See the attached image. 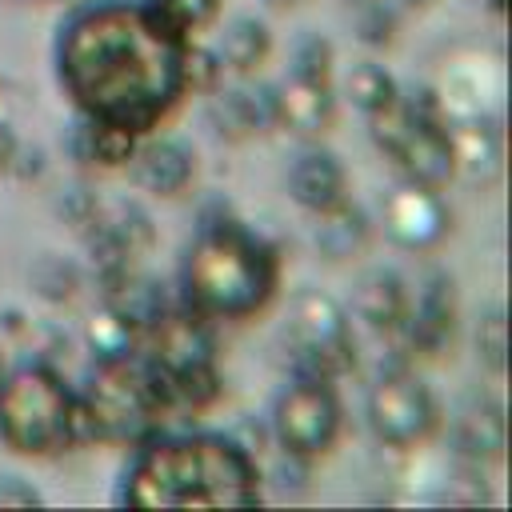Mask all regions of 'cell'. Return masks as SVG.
Segmentation results:
<instances>
[{
	"label": "cell",
	"instance_id": "cell-30",
	"mask_svg": "<svg viewBox=\"0 0 512 512\" xmlns=\"http://www.w3.org/2000/svg\"><path fill=\"white\" fill-rule=\"evenodd\" d=\"M188 36L192 32H204L208 24H216V16H220V8H224V0H156Z\"/></svg>",
	"mask_w": 512,
	"mask_h": 512
},
{
	"label": "cell",
	"instance_id": "cell-19",
	"mask_svg": "<svg viewBox=\"0 0 512 512\" xmlns=\"http://www.w3.org/2000/svg\"><path fill=\"white\" fill-rule=\"evenodd\" d=\"M272 56V28L256 16H236L228 28H224V40H220V60L224 68H232L236 76H252L256 68H264Z\"/></svg>",
	"mask_w": 512,
	"mask_h": 512
},
{
	"label": "cell",
	"instance_id": "cell-13",
	"mask_svg": "<svg viewBox=\"0 0 512 512\" xmlns=\"http://www.w3.org/2000/svg\"><path fill=\"white\" fill-rule=\"evenodd\" d=\"M208 96H212L208 100V124L220 140L240 144V140H252L260 132L276 128V88L272 84H264L256 92H248V88H224L220 92L216 88Z\"/></svg>",
	"mask_w": 512,
	"mask_h": 512
},
{
	"label": "cell",
	"instance_id": "cell-25",
	"mask_svg": "<svg viewBox=\"0 0 512 512\" xmlns=\"http://www.w3.org/2000/svg\"><path fill=\"white\" fill-rule=\"evenodd\" d=\"M104 216V224L116 232V240L132 252V260L136 256H144L152 244H156V228H152V216L140 208V204H132V200H120V204H112L108 212H100Z\"/></svg>",
	"mask_w": 512,
	"mask_h": 512
},
{
	"label": "cell",
	"instance_id": "cell-20",
	"mask_svg": "<svg viewBox=\"0 0 512 512\" xmlns=\"http://www.w3.org/2000/svg\"><path fill=\"white\" fill-rule=\"evenodd\" d=\"M316 220H320V224H316V248H320L328 260H348V256H356V252L368 244V236H372L368 216H364L352 200H344V204L332 208V212H320Z\"/></svg>",
	"mask_w": 512,
	"mask_h": 512
},
{
	"label": "cell",
	"instance_id": "cell-8",
	"mask_svg": "<svg viewBox=\"0 0 512 512\" xmlns=\"http://www.w3.org/2000/svg\"><path fill=\"white\" fill-rule=\"evenodd\" d=\"M364 416L384 448H416L440 428V404L432 388L408 368H388L376 376L364 400Z\"/></svg>",
	"mask_w": 512,
	"mask_h": 512
},
{
	"label": "cell",
	"instance_id": "cell-4",
	"mask_svg": "<svg viewBox=\"0 0 512 512\" xmlns=\"http://www.w3.org/2000/svg\"><path fill=\"white\" fill-rule=\"evenodd\" d=\"M80 404V444H144L152 432L164 428L172 400L160 372L136 348L128 356H96L84 388L76 392Z\"/></svg>",
	"mask_w": 512,
	"mask_h": 512
},
{
	"label": "cell",
	"instance_id": "cell-22",
	"mask_svg": "<svg viewBox=\"0 0 512 512\" xmlns=\"http://www.w3.org/2000/svg\"><path fill=\"white\" fill-rule=\"evenodd\" d=\"M84 336H88V348H92V356H128V352H136L140 348V324L136 320H128L116 304H100L92 316H88V328H84Z\"/></svg>",
	"mask_w": 512,
	"mask_h": 512
},
{
	"label": "cell",
	"instance_id": "cell-39",
	"mask_svg": "<svg viewBox=\"0 0 512 512\" xmlns=\"http://www.w3.org/2000/svg\"><path fill=\"white\" fill-rule=\"evenodd\" d=\"M64 4H72V0H64Z\"/></svg>",
	"mask_w": 512,
	"mask_h": 512
},
{
	"label": "cell",
	"instance_id": "cell-31",
	"mask_svg": "<svg viewBox=\"0 0 512 512\" xmlns=\"http://www.w3.org/2000/svg\"><path fill=\"white\" fill-rule=\"evenodd\" d=\"M56 208H60V216H64L76 232L92 228V224L100 220V212H104V204H100L96 192H88V188H68V192L56 200Z\"/></svg>",
	"mask_w": 512,
	"mask_h": 512
},
{
	"label": "cell",
	"instance_id": "cell-21",
	"mask_svg": "<svg viewBox=\"0 0 512 512\" xmlns=\"http://www.w3.org/2000/svg\"><path fill=\"white\" fill-rule=\"evenodd\" d=\"M452 132V152H456V172H468L476 180H492L500 172V128L488 120H472Z\"/></svg>",
	"mask_w": 512,
	"mask_h": 512
},
{
	"label": "cell",
	"instance_id": "cell-11",
	"mask_svg": "<svg viewBox=\"0 0 512 512\" xmlns=\"http://www.w3.org/2000/svg\"><path fill=\"white\" fill-rule=\"evenodd\" d=\"M400 336L420 356H440L456 336V280L448 272H432L408 304V316L400 324Z\"/></svg>",
	"mask_w": 512,
	"mask_h": 512
},
{
	"label": "cell",
	"instance_id": "cell-5",
	"mask_svg": "<svg viewBox=\"0 0 512 512\" xmlns=\"http://www.w3.org/2000/svg\"><path fill=\"white\" fill-rule=\"evenodd\" d=\"M0 440L16 456H60L80 444V404L48 360H20L0 376Z\"/></svg>",
	"mask_w": 512,
	"mask_h": 512
},
{
	"label": "cell",
	"instance_id": "cell-14",
	"mask_svg": "<svg viewBox=\"0 0 512 512\" xmlns=\"http://www.w3.org/2000/svg\"><path fill=\"white\" fill-rule=\"evenodd\" d=\"M276 88V128H292L296 136H324L336 124V96L328 80H304L288 76Z\"/></svg>",
	"mask_w": 512,
	"mask_h": 512
},
{
	"label": "cell",
	"instance_id": "cell-33",
	"mask_svg": "<svg viewBox=\"0 0 512 512\" xmlns=\"http://www.w3.org/2000/svg\"><path fill=\"white\" fill-rule=\"evenodd\" d=\"M8 172L16 176V180H36L40 172H44V152L40 148H16V156H12V164H8Z\"/></svg>",
	"mask_w": 512,
	"mask_h": 512
},
{
	"label": "cell",
	"instance_id": "cell-38",
	"mask_svg": "<svg viewBox=\"0 0 512 512\" xmlns=\"http://www.w3.org/2000/svg\"><path fill=\"white\" fill-rule=\"evenodd\" d=\"M276 4H292V0H276Z\"/></svg>",
	"mask_w": 512,
	"mask_h": 512
},
{
	"label": "cell",
	"instance_id": "cell-35",
	"mask_svg": "<svg viewBox=\"0 0 512 512\" xmlns=\"http://www.w3.org/2000/svg\"><path fill=\"white\" fill-rule=\"evenodd\" d=\"M16 148H20V136H16V128H12L8 120H0V172H8V164H12Z\"/></svg>",
	"mask_w": 512,
	"mask_h": 512
},
{
	"label": "cell",
	"instance_id": "cell-23",
	"mask_svg": "<svg viewBox=\"0 0 512 512\" xmlns=\"http://www.w3.org/2000/svg\"><path fill=\"white\" fill-rule=\"evenodd\" d=\"M344 92H348V100H352L364 116L388 112V108L400 100V84H396V76H392L384 64H376V60H360V64H352V72H348V80H344Z\"/></svg>",
	"mask_w": 512,
	"mask_h": 512
},
{
	"label": "cell",
	"instance_id": "cell-9",
	"mask_svg": "<svg viewBox=\"0 0 512 512\" xmlns=\"http://www.w3.org/2000/svg\"><path fill=\"white\" fill-rule=\"evenodd\" d=\"M140 352L160 372V380L180 376L200 364H216V332L212 320L188 304H168L140 336Z\"/></svg>",
	"mask_w": 512,
	"mask_h": 512
},
{
	"label": "cell",
	"instance_id": "cell-6",
	"mask_svg": "<svg viewBox=\"0 0 512 512\" xmlns=\"http://www.w3.org/2000/svg\"><path fill=\"white\" fill-rule=\"evenodd\" d=\"M288 352L292 376L308 380H340L356 368V336L340 300L320 288H304L288 308Z\"/></svg>",
	"mask_w": 512,
	"mask_h": 512
},
{
	"label": "cell",
	"instance_id": "cell-3",
	"mask_svg": "<svg viewBox=\"0 0 512 512\" xmlns=\"http://www.w3.org/2000/svg\"><path fill=\"white\" fill-rule=\"evenodd\" d=\"M280 288V252L268 236L252 232L236 216L196 228L180 260V304L208 320H244Z\"/></svg>",
	"mask_w": 512,
	"mask_h": 512
},
{
	"label": "cell",
	"instance_id": "cell-26",
	"mask_svg": "<svg viewBox=\"0 0 512 512\" xmlns=\"http://www.w3.org/2000/svg\"><path fill=\"white\" fill-rule=\"evenodd\" d=\"M332 68H336V44L320 32H304L292 44V76L304 80H328L332 84Z\"/></svg>",
	"mask_w": 512,
	"mask_h": 512
},
{
	"label": "cell",
	"instance_id": "cell-32",
	"mask_svg": "<svg viewBox=\"0 0 512 512\" xmlns=\"http://www.w3.org/2000/svg\"><path fill=\"white\" fill-rule=\"evenodd\" d=\"M44 496L24 476H0V508H32Z\"/></svg>",
	"mask_w": 512,
	"mask_h": 512
},
{
	"label": "cell",
	"instance_id": "cell-34",
	"mask_svg": "<svg viewBox=\"0 0 512 512\" xmlns=\"http://www.w3.org/2000/svg\"><path fill=\"white\" fill-rule=\"evenodd\" d=\"M236 212H232V204L224 200V196H208L204 204H200V212H196V228H208V224H224V220H232Z\"/></svg>",
	"mask_w": 512,
	"mask_h": 512
},
{
	"label": "cell",
	"instance_id": "cell-40",
	"mask_svg": "<svg viewBox=\"0 0 512 512\" xmlns=\"http://www.w3.org/2000/svg\"><path fill=\"white\" fill-rule=\"evenodd\" d=\"M352 4H360V0H352Z\"/></svg>",
	"mask_w": 512,
	"mask_h": 512
},
{
	"label": "cell",
	"instance_id": "cell-12",
	"mask_svg": "<svg viewBox=\"0 0 512 512\" xmlns=\"http://www.w3.org/2000/svg\"><path fill=\"white\" fill-rule=\"evenodd\" d=\"M288 196L312 216L332 212L348 200V168L328 148H304L288 164Z\"/></svg>",
	"mask_w": 512,
	"mask_h": 512
},
{
	"label": "cell",
	"instance_id": "cell-2",
	"mask_svg": "<svg viewBox=\"0 0 512 512\" xmlns=\"http://www.w3.org/2000/svg\"><path fill=\"white\" fill-rule=\"evenodd\" d=\"M116 500L128 508H256L264 476L256 452L228 432H152L136 444Z\"/></svg>",
	"mask_w": 512,
	"mask_h": 512
},
{
	"label": "cell",
	"instance_id": "cell-1",
	"mask_svg": "<svg viewBox=\"0 0 512 512\" xmlns=\"http://www.w3.org/2000/svg\"><path fill=\"white\" fill-rule=\"evenodd\" d=\"M192 36L156 0H72L56 28V80L80 116L148 136L184 96Z\"/></svg>",
	"mask_w": 512,
	"mask_h": 512
},
{
	"label": "cell",
	"instance_id": "cell-37",
	"mask_svg": "<svg viewBox=\"0 0 512 512\" xmlns=\"http://www.w3.org/2000/svg\"><path fill=\"white\" fill-rule=\"evenodd\" d=\"M0 376H4V352H0Z\"/></svg>",
	"mask_w": 512,
	"mask_h": 512
},
{
	"label": "cell",
	"instance_id": "cell-29",
	"mask_svg": "<svg viewBox=\"0 0 512 512\" xmlns=\"http://www.w3.org/2000/svg\"><path fill=\"white\" fill-rule=\"evenodd\" d=\"M220 80H224L220 52H212L204 44H188V56H184V92H216Z\"/></svg>",
	"mask_w": 512,
	"mask_h": 512
},
{
	"label": "cell",
	"instance_id": "cell-16",
	"mask_svg": "<svg viewBox=\"0 0 512 512\" xmlns=\"http://www.w3.org/2000/svg\"><path fill=\"white\" fill-rule=\"evenodd\" d=\"M452 444L468 464H496L508 448L504 408L488 396H472L468 404H460L452 420Z\"/></svg>",
	"mask_w": 512,
	"mask_h": 512
},
{
	"label": "cell",
	"instance_id": "cell-36",
	"mask_svg": "<svg viewBox=\"0 0 512 512\" xmlns=\"http://www.w3.org/2000/svg\"><path fill=\"white\" fill-rule=\"evenodd\" d=\"M488 8H492V12H504V0H488Z\"/></svg>",
	"mask_w": 512,
	"mask_h": 512
},
{
	"label": "cell",
	"instance_id": "cell-10",
	"mask_svg": "<svg viewBox=\"0 0 512 512\" xmlns=\"http://www.w3.org/2000/svg\"><path fill=\"white\" fill-rule=\"evenodd\" d=\"M380 220H384L388 240L400 244V248H412V252L436 248L452 232V208H448V200L436 188H424L416 180H404V184H396L384 196Z\"/></svg>",
	"mask_w": 512,
	"mask_h": 512
},
{
	"label": "cell",
	"instance_id": "cell-18",
	"mask_svg": "<svg viewBox=\"0 0 512 512\" xmlns=\"http://www.w3.org/2000/svg\"><path fill=\"white\" fill-rule=\"evenodd\" d=\"M144 136H136L124 124L112 120H96V116H76L72 132H68V152L80 164H100V168H124Z\"/></svg>",
	"mask_w": 512,
	"mask_h": 512
},
{
	"label": "cell",
	"instance_id": "cell-17",
	"mask_svg": "<svg viewBox=\"0 0 512 512\" xmlns=\"http://www.w3.org/2000/svg\"><path fill=\"white\" fill-rule=\"evenodd\" d=\"M408 304H412L408 284L392 268H368L352 288V312L372 332H400V324L408 316Z\"/></svg>",
	"mask_w": 512,
	"mask_h": 512
},
{
	"label": "cell",
	"instance_id": "cell-24",
	"mask_svg": "<svg viewBox=\"0 0 512 512\" xmlns=\"http://www.w3.org/2000/svg\"><path fill=\"white\" fill-rule=\"evenodd\" d=\"M28 284L40 300L48 304H68L76 292H80V268L68 260V256H56V252H44L32 260L28 268Z\"/></svg>",
	"mask_w": 512,
	"mask_h": 512
},
{
	"label": "cell",
	"instance_id": "cell-27",
	"mask_svg": "<svg viewBox=\"0 0 512 512\" xmlns=\"http://www.w3.org/2000/svg\"><path fill=\"white\" fill-rule=\"evenodd\" d=\"M396 24H400L396 0H360L356 4V36L368 48H388L396 40Z\"/></svg>",
	"mask_w": 512,
	"mask_h": 512
},
{
	"label": "cell",
	"instance_id": "cell-7",
	"mask_svg": "<svg viewBox=\"0 0 512 512\" xmlns=\"http://www.w3.org/2000/svg\"><path fill=\"white\" fill-rule=\"evenodd\" d=\"M340 428H344V408L332 380L292 376L276 392L268 412V436L280 444V452L300 456L308 464L332 452V444L340 440Z\"/></svg>",
	"mask_w": 512,
	"mask_h": 512
},
{
	"label": "cell",
	"instance_id": "cell-28",
	"mask_svg": "<svg viewBox=\"0 0 512 512\" xmlns=\"http://www.w3.org/2000/svg\"><path fill=\"white\" fill-rule=\"evenodd\" d=\"M476 360L488 372H504L508 364V320L504 308H488L476 324Z\"/></svg>",
	"mask_w": 512,
	"mask_h": 512
},
{
	"label": "cell",
	"instance_id": "cell-15",
	"mask_svg": "<svg viewBox=\"0 0 512 512\" xmlns=\"http://www.w3.org/2000/svg\"><path fill=\"white\" fill-rule=\"evenodd\" d=\"M128 164H132L136 184L160 200L188 192L196 180V152L184 140H148V144L140 140V148Z\"/></svg>",
	"mask_w": 512,
	"mask_h": 512
}]
</instances>
